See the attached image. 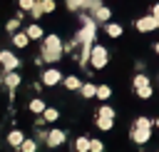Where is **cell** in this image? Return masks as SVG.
<instances>
[{
    "mask_svg": "<svg viewBox=\"0 0 159 152\" xmlns=\"http://www.w3.org/2000/svg\"><path fill=\"white\" fill-rule=\"evenodd\" d=\"M25 32H27V37H30V40H37V37H42V27H40V25H30Z\"/></svg>",
    "mask_w": 159,
    "mask_h": 152,
    "instance_id": "obj_16",
    "label": "cell"
},
{
    "mask_svg": "<svg viewBox=\"0 0 159 152\" xmlns=\"http://www.w3.org/2000/svg\"><path fill=\"white\" fill-rule=\"evenodd\" d=\"M89 65H92L94 70H102V67L107 65V50L99 47V45H94L92 52H89Z\"/></svg>",
    "mask_w": 159,
    "mask_h": 152,
    "instance_id": "obj_2",
    "label": "cell"
},
{
    "mask_svg": "<svg viewBox=\"0 0 159 152\" xmlns=\"http://www.w3.org/2000/svg\"><path fill=\"white\" fill-rule=\"evenodd\" d=\"M154 27H157L154 15H147V17H139V20H137V30H139V32H149V30H154Z\"/></svg>",
    "mask_w": 159,
    "mask_h": 152,
    "instance_id": "obj_5",
    "label": "cell"
},
{
    "mask_svg": "<svg viewBox=\"0 0 159 152\" xmlns=\"http://www.w3.org/2000/svg\"><path fill=\"white\" fill-rule=\"evenodd\" d=\"M109 95H112L109 85H99V87H97V97H99V100H109Z\"/></svg>",
    "mask_w": 159,
    "mask_h": 152,
    "instance_id": "obj_21",
    "label": "cell"
},
{
    "mask_svg": "<svg viewBox=\"0 0 159 152\" xmlns=\"http://www.w3.org/2000/svg\"><path fill=\"white\" fill-rule=\"evenodd\" d=\"M154 20H157V27H159V17H154Z\"/></svg>",
    "mask_w": 159,
    "mask_h": 152,
    "instance_id": "obj_35",
    "label": "cell"
},
{
    "mask_svg": "<svg viewBox=\"0 0 159 152\" xmlns=\"http://www.w3.org/2000/svg\"><path fill=\"white\" fill-rule=\"evenodd\" d=\"M80 92H82V97H97V87H94L92 82L82 85V87H80Z\"/></svg>",
    "mask_w": 159,
    "mask_h": 152,
    "instance_id": "obj_15",
    "label": "cell"
},
{
    "mask_svg": "<svg viewBox=\"0 0 159 152\" xmlns=\"http://www.w3.org/2000/svg\"><path fill=\"white\" fill-rule=\"evenodd\" d=\"M154 125H157V127H159V117H157V122H154Z\"/></svg>",
    "mask_w": 159,
    "mask_h": 152,
    "instance_id": "obj_36",
    "label": "cell"
},
{
    "mask_svg": "<svg viewBox=\"0 0 159 152\" xmlns=\"http://www.w3.org/2000/svg\"><path fill=\"white\" fill-rule=\"evenodd\" d=\"M65 130H50V135H47V147H60L62 142H65Z\"/></svg>",
    "mask_w": 159,
    "mask_h": 152,
    "instance_id": "obj_4",
    "label": "cell"
},
{
    "mask_svg": "<svg viewBox=\"0 0 159 152\" xmlns=\"http://www.w3.org/2000/svg\"><path fill=\"white\" fill-rule=\"evenodd\" d=\"M7 142H10V147H20V145L25 142V137H22V132H17V130H12V132L7 135Z\"/></svg>",
    "mask_w": 159,
    "mask_h": 152,
    "instance_id": "obj_11",
    "label": "cell"
},
{
    "mask_svg": "<svg viewBox=\"0 0 159 152\" xmlns=\"http://www.w3.org/2000/svg\"><path fill=\"white\" fill-rule=\"evenodd\" d=\"M30 12H32V17H42V15H45V10H42V2H35V7H32Z\"/></svg>",
    "mask_w": 159,
    "mask_h": 152,
    "instance_id": "obj_28",
    "label": "cell"
},
{
    "mask_svg": "<svg viewBox=\"0 0 159 152\" xmlns=\"http://www.w3.org/2000/svg\"><path fill=\"white\" fill-rule=\"evenodd\" d=\"M42 117H45L47 122H55V120L60 117V112H57L55 107H45V112H42Z\"/></svg>",
    "mask_w": 159,
    "mask_h": 152,
    "instance_id": "obj_18",
    "label": "cell"
},
{
    "mask_svg": "<svg viewBox=\"0 0 159 152\" xmlns=\"http://www.w3.org/2000/svg\"><path fill=\"white\" fill-rule=\"evenodd\" d=\"M104 30H107L109 37H119L122 35V25H117V22H104Z\"/></svg>",
    "mask_w": 159,
    "mask_h": 152,
    "instance_id": "obj_12",
    "label": "cell"
},
{
    "mask_svg": "<svg viewBox=\"0 0 159 152\" xmlns=\"http://www.w3.org/2000/svg\"><path fill=\"white\" fill-rule=\"evenodd\" d=\"M20 17H22V15H17V17H12V20H7V32H15V30L20 27Z\"/></svg>",
    "mask_w": 159,
    "mask_h": 152,
    "instance_id": "obj_25",
    "label": "cell"
},
{
    "mask_svg": "<svg viewBox=\"0 0 159 152\" xmlns=\"http://www.w3.org/2000/svg\"><path fill=\"white\" fill-rule=\"evenodd\" d=\"M129 137H132V142L144 145V142H149V140H152V130H144V127H132Z\"/></svg>",
    "mask_w": 159,
    "mask_h": 152,
    "instance_id": "obj_3",
    "label": "cell"
},
{
    "mask_svg": "<svg viewBox=\"0 0 159 152\" xmlns=\"http://www.w3.org/2000/svg\"><path fill=\"white\" fill-rule=\"evenodd\" d=\"M134 127H144V130H152V127H154V122H152L149 117H137V120H134Z\"/></svg>",
    "mask_w": 159,
    "mask_h": 152,
    "instance_id": "obj_19",
    "label": "cell"
},
{
    "mask_svg": "<svg viewBox=\"0 0 159 152\" xmlns=\"http://www.w3.org/2000/svg\"><path fill=\"white\" fill-rule=\"evenodd\" d=\"M2 80H5V85H7V87H10V90H12V87H17V85H20V75H17V72H15V70H7V72H5V77H2Z\"/></svg>",
    "mask_w": 159,
    "mask_h": 152,
    "instance_id": "obj_9",
    "label": "cell"
},
{
    "mask_svg": "<svg viewBox=\"0 0 159 152\" xmlns=\"http://www.w3.org/2000/svg\"><path fill=\"white\" fill-rule=\"evenodd\" d=\"M104 147H102V142L99 140H89V152H102Z\"/></svg>",
    "mask_w": 159,
    "mask_h": 152,
    "instance_id": "obj_29",
    "label": "cell"
},
{
    "mask_svg": "<svg viewBox=\"0 0 159 152\" xmlns=\"http://www.w3.org/2000/svg\"><path fill=\"white\" fill-rule=\"evenodd\" d=\"M87 7H89V10H92V12H94V10H97V7H102V2H99V0H89V5H87Z\"/></svg>",
    "mask_w": 159,
    "mask_h": 152,
    "instance_id": "obj_32",
    "label": "cell"
},
{
    "mask_svg": "<svg viewBox=\"0 0 159 152\" xmlns=\"http://www.w3.org/2000/svg\"><path fill=\"white\" fill-rule=\"evenodd\" d=\"M137 95H139L142 100H149V97H152V85H149V87H139Z\"/></svg>",
    "mask_w": 159,
    "mask_h": 152,
    "instance_id": "obj_26",
    "label": "cell"
},
{
    "mask_svg": "<svg viewBox=\"0 0 159 152\" xmlns=\"http://www.w3.org/2000/svg\"><path fill=\"white\" fill-rule=\"evenodd\" d=\"M87 5H89V0H84V7H87Z\"/></svg>",
    "mask_w": 159,
    "mask_h": 152,
    "instance_id": "obj_37",
    "label": "cell"
},
{
    "mask_svg": "<svg viewBox=\"0 0 159 152\" xmlns=\"http://www.w3.org/2000/svg\"><path fill=\"white\" fill-rule=\"evenodd\" d=\"M35 2H37V0H20V7H22V10H32Z\"/></svg>",
    "mask_w": 159,
    "mask_h": 152,
    "instance_id": "obj_31",
    "label": "cell"
},
{
    "mask_svg": "<svg viewBox=\"0 0 159 152\" xmlns=\"http://www.w3.org/2000/svg\"><path fill=\"white\" fill-rule=\"evenodd\" d=\"M154 50H157V55H159V42H157V45H154Z\"/></svg>",
    "mask_w": 159,
    "mask_h": 152,
    "instance_id": "obj_34",
    "label": "cell"
},
{
    "mask_svg": "<svg viewBox=\"0 0 159 152\" xmlns=\"http://www.w3.org/2000/svg\"><path fill=\"white\" fill-rule=\"evenodd\" d=\"M92 17H94L97 22H109L112 12H109V7H104V5H102V7H97V10L92 12Z\"/></svg>",
    "mask_w": 159,
    "mask_h": 152,
    "instance_id": "obj_8",
    "label": "cell"
},
{
    "mask_svg": "<svg viewBox=\"0 0 159 152\" xmlns=\"http://www.w3.org/2000/svg\"><path fill=\"white\" fill-rule=\"evenodd\" d=\"M67 7L70 10H82L84 7V0H67Z\"/></svg>",
    "mask_w": 159,
    "mask_h": 152,
    "instance_id": "obj_27",
    "label": "cell"
},
{
    "mask_svg": "<svg viewBox=\"0 0 159 152\" xmlns=\"http://www.w3.org/2000/svg\"><path fill=\"white\" fill-rule=\"evenodd\" d=\"M62 50H65V45L60 42V37L57 35H50V37H45V45H42V60L57 62L62 57Z\"/></svg>",
    "mask_w": 159,
    "mask_h": 152,
    "instance_id": "obj_1",
    "label": "cell"
},
{
    "mask_svg": "<svg viewBox=\"0 0 159 152\" xmlns=\"http://www.w3.org/2000/svg\"><path fill=\"white\" fill-rule=\"evenodd\" d=\"M157 152H159V150H157Z\"/></svg>",
    "mask_w": 159,
    "mask_h": 152,
    "instance_id": "obj_38",
    "label": "cell"
},
{
    "mask_svg": "<svg viewBox=\"0 0 159 152\" xmlns=\"http://www.w3.org/2000/svg\"><path fill=\"white\" fill-rule=\"evenodd\" d=\"M97 127H99L102 132H109V130L114 127V117H99V115H97Z\"/></svg>",
    "mask_w": 159,
    "mask_h": 152,
    "instance_id": "obj_10",
    "label": "cell"
},
{
    "mask_svg": "<svg viewBox=\"0 0 159 152\" xmlns=\"http://www.w3.org/2000/svg\"><path fill=\"white\" fill-rule=\"evenodd\" d=\"M0 62H2V67H5V72L7 70H15L17 65H20V60L12 55V52H0Z\"/></svg>",
    "mask_w": 159,
    "mask_h": 152,
    "instance_id": "obj_6",
    "label": "cell"
},
{
    "mask_svg": "<svg viewBox=\"0 0 159 152\" xmlns=\"http://www.w3.org/2000/svg\"><path fill=\"white\" fill-rule=\"evenodd\" d=\"M75 150L77 152H89V137H77L75 140Z\"/></svg>",
    "mask_w": 159,
    "mask_h": 152,
    "instance_id": "obj_14",
    "label": "cell"
},
{
    "mask_svg": "<svg viewBox=\"0 0 159 152\" xmlns=\"http://www.w3.org/2000/svg\"><path fill=\"white\" fill-rule=\"evenodd\" d=\"M139 87H149V77L147 75H137L134 77V90H139Z\"/></svg>",
    "mask_w": 159,
    "mask_h": 152,
    "instance_id": "obj_20",
    "label": "cell"
},
{
    "mask_svg": "<svg viewBox=\"0 0 159 152\" xmlns=\"http://www.w3.org/2000/svg\"><path fill=\"white\" fill-rule=\"evenodd\" d=\"M37 150V145H35V140H25L22 145H20V152H35Z\"/></svg>",
    "mask_w": 159,
    "mask_h": 152,
    "instance_id": "obj_22",
    "label": "cell"
},
{
    "mask_svg": "<svg viewBox=\"0 0 159 152\" xmlns=\"http://www.w3.org/2000/svg\"><path fill=\"white\" fill-rule=\"evenodd\" d=\"M40 2H42V10L45 12H52L55 10V0H40Z\"/></svg>",
    "mask_w": 159,
    "mask_h": 152,
    "instance_id": "obj_30",
    "label": "cell"
},
{
    "mask_svg": "<svg viewBox=\"0 0 159 152\" xmlns=\"http://www.w3.org/2000/svg\"><path fill=\"white\" fill-rule=\"evenodd\" d=\"M152 15H154V17H159V2H157V5L152 7Z\"/></svg>",
    "mask_w": 159,
    "mask_h": 152,
    "instance_id": "obj_33",
    "label": "cell"
},
{
    "mask_svg": "<svg viewBox=\"0 0 159 152\" xmlns=\"http://www.w3.org/2000/svg\"><path fill=\"white\" fill-rule=\"evenodd\" d=\"M97 115H99V117H114V110H112L109 105H102V107L97 110Z\"/></svg>",
    "mask_w": 159,
    "mask_h": 152,
    "instance_id": "obj_24",
    "label": "cell"
},
{
    "mask_svg": "<svg viewBox=\"0 0 159 152\" xmlns=\"http://www.w3.org/2000/svg\"><path fill=\"white\" fill-rule=\"evenodd\" d=\"M60 80H62L60 70H47V72H42V82H45V85H57Z\"/></svg>",
    "mask_w": 159,
    "mask_h": 152,
    "instance_id": "obj_7",
    "label": "cell"
},
{
    "mask_svg": "<svg viewBox=\"0 0 159 152\" xmlns=\"http://www.w3.org/2000/svg\"><path fill=\"white\" fill-rule=\"evenodd\" d=\"M65 87H67V90H80V87H82V82H80L77 77H72V75H70V77H65Z\"/></svg>",
    "mask_w": 159,
    "mask_h": 152,
    "instance_id": "obj_17",
    "label": "cell"
},
{
    "mask_svg": "<svg viewBox=\"0 0 159 152\" xmlns=\"http://www.w3.org/2000/svg\"><path fill=\"white\" fill-rule=\"evenodd\" d=\"M12 42H15V47H25L30 42V37H27V32H15L12 35Z\"/></svg>",
    "mask_w": 159,
    "mask_h": 152,
    "instance_id": "obj_13",
    "label": "cell"
},
{
    "mask_svg": "<svg viewBox=\"0 0 159 152\" xmlns=\"http://www.w3.org/2000/svg\"><path fill=\"white\" fill-rule=\"evenodd\" d=\"M30 112H45V102L42 100H32L30 102Z\"/></svg>",
    "mask_w": 159,
    "mask_h": 152,
    "instance_id": "obj_23",
    "label": "cell"
}]
</instances>
